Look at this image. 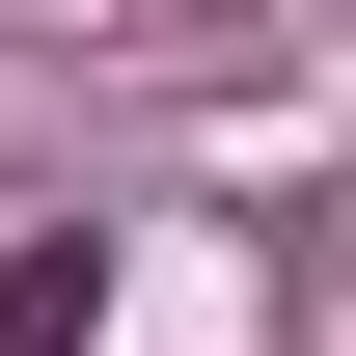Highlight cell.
Wrapping results in <instances>:
<instances>
[{
    "label": "cell",
    "mask_w": 356,
    "mask_h": 356,
    "mask_svg": "<svg viewBox=\"0 0 356 356\" xmlns=\"http://www.w3.org/2000/svg\"><path fill=\"white\" fill-rule=\"evenodd\" d=\"M83 329H110V247H83V220L0 247V356H83Z\"/></svg>",
    "instance_id": "1"
}]
</instances>
